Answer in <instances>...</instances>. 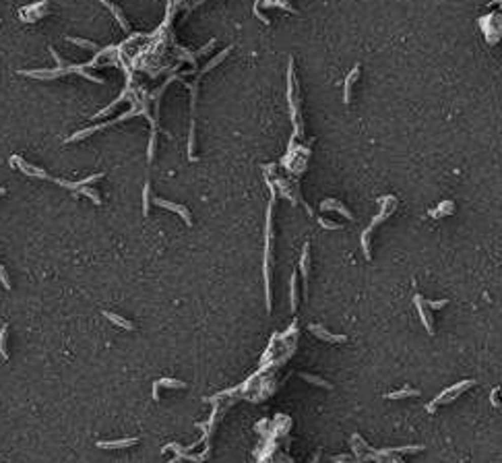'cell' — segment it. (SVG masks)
<instances>
[{
    "label": "cell",
    "instance_id": "cell-24",
    "mask_svg": "<svg viewBox=\"0 0 502 463\" xmlns=\"http://www.w3.org/2000/svg\"><path fill=\"white\" fill-rule=\"evenodd\" d=\"M319 224H321L325 230H343V226H341V224L329 222V220H325V218H319Z\"/></svg>",
    "mask_w": 502,
    "mask_h": 463
},
{
    "label": "cell",
    "instance_id": "cell-6",
    "mask_svg": "<svg viewBox=\"0 0 502 463\" xmlns=\"http://www.w3.org/2000/svg\"><path fill=\"white\" fill-rule=\"evenodd\" d=\"M300 273H302V284H304V300L308 298V280H310V244L306 242L302 249V259H300Z\"/></svg>",
    "mask_w": 502,
    "mask_h": 463
},
{
    "label": "cell",
    "instance_id": "cell-26",
    "mask_svg": "<svg viewBox=\"0 0 502 463\" xmlns=\"http://www.w3.org/2000/svg\"><path fill=\"white\" fill-rule=\"evenodd\" d=\"M3 195H7V189H0V197H3Z\"/></svg>",
    "mask_w": 502,
    "mask_h": 463
},
{
    "label": "cell",
    "instance_id": "cell-15",
    "mask_svg": "<svg viewBox=\"0 0 502 463\" xmlns=\"http://www.w3.org/2000/svg\"><path fill=\"white\" fill-rule=\"evenodd\" d=\"M104 315H106V319H108V321H112L114 325H118V327H122V329H127V331H133V329H135V325H133L129 319L118 317L116 313H104Z\"/></svg>",
    "mask_w": 502,
    "mask_h": 463
},
{
    "label": "cell",
    "instance_id": "cell-20",
    "mask_svg": "<svg viewBox=\"0 0 502 463\" xmlns=\"http://www.w3.org/2000/svg\"><path fill=\"white\" fill-rule=\"evenodd\" d=\"M298 275L294 273L292 275V282H290V292H292V311H296L298 308Z\"/></svg>",
    "mask_w": 502,
    "mask_h": 463
},
{
    "label": "cell",
    "instance_id": "cell-3",
    "mask_svg": "<svg viewBox=\"0 0 502 463\" xmlns=\"http://www.w3.org/2000/svg\"><path fill=\"white\" fill-rule=\"evenodd\" d=\"M379 203H381V213L376 215V218L370 222V226L364 230V234H362V251H364V257L370 261L372 259V253H370V236H372V232H374V228H379L389 215L397 209V197H393V195H389V197H381L379 199Z\"/></svg>",
    "mask_w": 502,
    "mask_h": 463
},
{
    "label": "cell",
    "instance_id": "cell-21",
    "mask_svg": "<svg viewBox=\"0 0 502 463\" xmlns=\"http://www.w3.org/2000/svg\"><path fill=\"white\" fill-rule=\"evenodd\" d=\"M149 205H151V187L147 182L143 189V215H149Z\"/></svg>",
    "mask_w": 502,
    "mask_h": 463
},
{
    "label": "cell",
    "instance_id": "cell-22",
    "mask_svg": "<svg viewBox=\"0 0 502 463\" xmlns=\"http://www.w3.org/2000/svg\"><path fill=\"white\" fill-rule=\"evenodd\" d=\"M7 331H9V327L5 325L3 329H0V356H3L5 360H9V352H7V348H5V342H7Z\"/></svg>",
    "mask_w": 502,
    "mask_h": 463
},
{
    "label": "cell",
    "instance_id": "cell-25",
    "mask_svg": "<svg viewBox=\"0 0 502 463\" xmlns=\"http://www.w3.org/2000/svg\"><path fill=\"white\" fill-rule=\"evenodd\" d=\"M0 282H3V286H5L7 290H11V282H9V273H7V269H5V265H0Z\"/></svg>",
    "mask_w": 502,
    "mask_h": 463
},
{
    "label": "cell",
    "instance_id": "cell-17",
    "mask_svg": "<svg viewBox=\"0 0 502 463\" xmlns=\"http://www.w3.org/2000/svg\"><path fill=\"white\" fill-rule=\"evenodd\" d=\"M67 42H71V44H75V46H81V48H89V50H96V52H100V46L96 44V42H89V40H81V38H67Z\"/></svg>",
    "mask_w": 502,
    "mask_h": 463
},
{
    "label": "cell",
    "instance_id": "cell-8",
    "mask_svg": "<svg viewBox=\"0 0 502 463\" xmlns=\"http://www.w3.org/2000/svg\"><path fill=\"white\" fill-rule=\"evenodd\" d=\"M308 331H310L312 335H317L319 339H325V342H329V344H337V342H345V339H348L345 335H333V333H329L323 325H315V323L308 325Z\"/></svg>",
    "mask_w": 502,
    "mask_h": 463
},
{
    "label": "cell",
    "instance_id": "cell-7",
    "mask_svg": "<svg viewBox=\"0 0 502 463\" xmlns=\"http://www.w3.org/2000/svg\"><path fill=\"white\" fill-rule=\"evenodd\" d=\"M360 73H362V65H356L348 73V77H345V81H343V104L352 102V89H354V83L360 79Z\"/></svg>",
    "mask_w": 502,
    "mask_h": 463
},
{
    "label": "cell",
    "instance_id": "cell-4",
    "mask_svg": "<svg viewBox=\"0 0 502 463\" xmlns=\"http://www.w3.org/2000/svg\"><path fill=\"white\" fill-rule=\"evenodd\" d=\"M137 114H141V108H139V102H135L133 104V108L127 112V114H120L116 120H108V122H102V125H96V127H91V129H83V131H79V133H75L73 137H69L67 139V143H75V141H81V139H85V137H89V135H93L96 131H102V129H110V127H114V125H118V122H124V120H131V118H135Z\"/></svg>",
    "mask_w": 502,
    "mask_h": 463
},
{
    "label": "cell",
    "instance_id": "cell-12",
    "mask_svg": "<svg viewBox=\"0 0 502 463\" xmlns=\"http://www.w3.org/2000/svg\"><path fill=\"white\" fill-rule=\"evenodd\" d=\"M137 443H139V437H133V439H122V441H100L98 447L100 449H122V447H131Z\"/></svg>",
    "mask_w": 502,
    "mask_h": 463
},
{
    "label": "cell",
    "instance_id": "cell-5",
    "mask_svg": "<svg viewBox=\"0 0 502 463\" xmlns=\"http://www.w3.org/2000/svg\"><path fill=\"white\" fill-rule=\"evenodd\" d=\"M153 203L158 205V207H162V209H168V211H174V213H178L180 218L184 220V224H188V226H193V218H191V211H188L184 205H178V203H170V201H166V199H160V197H153Z\"/></svg>",
    "mask_w": 502,
    "mask_h": 463
},
{
    "label": "cell",
    "instance_id": "cell-23",
    "mask_svg": "<svg viewBox=\"0 0 502 463\" xmlns=\"http://www.w3.org/2000/svg\"><path fill=\"white\" fill-rule=\"evenodd\" d=\"M422 302H424V306H426V308H432V311H438V308H445V306L449 304V300H447V298H443V300H436V302H430V300H424V298H422Z\"/></svg>",
    "mask_w": 502,
    "mask_h": 463
},
{
    "label": "cell",
    "instance_id": "cell-10",
    "mask_svg": "<svg viewBox=\"0 0 502 463\" xmlns=\"http://www.w3.org/2000/svg\"><path fill=\"white\" fill-rule=\"evenodd\" d=\"M162 387H170V389H186V383L184 381H178V379H160L155 381L153 385V399L158 401L160 399V389Z\"/></svg>",
    "mask_w": 502,
    "mask_h": 463
},
{
    "label": "cell",
    "instance_id": "cell-19",
    "mask_svg": "<svg viewBox=\"0 0 502 463\" xmlns=\"http://www.w3.org/2000/svg\"><path fill=\"white\" fill-rule=\"evenodd\" d=\"M79 195H85V197H89L93 203H98V205H102V199H100V193L96 191V189H89V187H79V191H77Z\"/></svg>",
    "mask_w": 502,
    "mask_h": 463
},
{
    "label": "cell",
    "instance_id": "cell-11",
    "mask_svg": "<svg viewBox=\"0 0 502 463\" xmlns=\"http://www.w3.org/2000/svg\"><path fill=\"white\" fill-rule=\"evenodd\" d=\"M321 209H323V211H339L345 220H350V222L354 220V215L350 213V209L345 207L343 203L335 201V199H327V201H323V203H321Z\"/></svg>",
    "mask_w": 502,
    "mask_h": 463
},
{
    "label": "cell",
    "instance_id": "cell-14",
    "mask_svg": "<svg viewBox=\"0 0 502 463\" xmlns=\"http://www.w3.org/2000/svg\"><path fill=\"white\" fill-rule=\"evenodd\" d=\"M455 211V203L453 201H443L441 205H438V209H432L430 215L436 220V218H445V215H451Z\"/></svg>",
    "mask_w": 502,
    "mask_h": 463
},
{
    "label": "cell",
    "instance_id": "cell-18",
    "mask_svg": "<svg viewBox=\"0 0 502 463\" xmlns=\"http://www.w3.org/2000/svg\"><path fill=\"white\" fill-rule=\"evenodd\" d=\"M300 379H302V381H308V383H312V385H319V387H325V389H333V385H331V383H327V381H323L321 377H312V375H306V373H300Z\"/></svg>",
    "mask_w": 502,
    "mask_h": 463
},
{
    "label": "cell",
    "instance_id": "cell-2",
    "mask_svg": "<svg viewBox=\"0 0 502 463\" xmlns=\"http://www.w3.org/2000/svg\"><path fill=\"white\" fill-rule=\"evenodd\" d=\"M288 104H290L292 120H294V127H296L294 137L304 135L302 133L304 125H302V110H300V89H298V81H296V73H294V56H290V65H288Z\"/></svg>",
    "mask_w": 502,
    "mask_h": 463
},
{
    "label": "cell",
    "instance_id": "cell-13",
    "mask_svg": "<svg viewBox=\"0 0 502 463\" xmlns=\"http://www.w3.org/2000/svg\"><path fill=\"white\" fill-rule=\"evenodd\" d=\"M414 302H416L418 311H420V319H422V323L426 325L428 333L432 335V333H434V327H432V321H430V319H428V315H426V306H424V302H422V296H420V294H416V296H414Z\"/></svg>",
    "mask_w": 502,
    "mask_h": 463
},
{
    "label": "cell",
    "instance_id": "cell-1",
    "mask_svg": "<svg viewBox=\"0 0 502 463\" xmlns=\"http://www.w3.org/2000/svg\"><path fill=\"white\" fill-rule=\"evenodd\" d=\"M269 189H271V203H269V209H267V251H265V267H263V273H265V296H267V311L271 313L273 308V300H271V244H273V209H275V201H277V191H275V184L269 182Z\"/></svg>",
    "mask_w": 502,
    "mask_h": 463
},
{
    "label": "cell",
    "instance_id": "cell-9",
    "mask_svg": "<svg viewBox=\"0 0 502 463\" xmlns=\"http://www.w3.org/2000/svg\"><path fill=\"white\" fill-rule=\"evenodd\" d=\"M100 3L106 7V9H110L112 11V15L116 17V21H118V25L124 29L127 34H131V25H129V21H127V17H124V13H122V9L118 7V5H114L112 0H100Z\"/></svg>",
    "mask_w": 502,
    "mask_h": 463
},
{
    "label": "cell",
    "instance_id": "cell-16",
    "mask_svg": "<svg viewBox=\"0 0 502 463\" xmlns=\"http://www.w3.org/2000/svg\"><path fill=\"white\" fill-rule=\"evenodd\" d=\"M420 391L418 389H412V387H405V389H399V391H393L387 395V399H401V397H418Z\"/></svg>",
    "mask_w": 502,
    "mask_h": 463
}]
</instances>
